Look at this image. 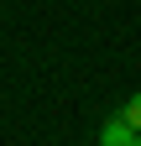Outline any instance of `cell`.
Here are the masks:
<instances>
[{
	"label": "cell",
	"instance_id": "3957f363",
	"mask_svg": "<svg viewBox=\"0 0 141 146\" xmlns=\"http://www.w3.org/2000/svg\"><path fill=\"white\" fill-rule=\"evenodd\" d=\"M136 146H141V136H136Z\"/></svg>",
	"mask_w": 141,
	"mask_h": 146
},
{
	"label": "cell",
	"instance_id": "7a4b0ae2",
	"mask_svg": "<svg viewBox=\"0 0 141 146\" xmlns=\"http://www.w3.org/2000/svg\"><path fill=\"white\" fill-rule=\"evenodd\" d=\"M115 120H126L131 131H141V94H131L126 104H120V110H115Z\"/></svg>",
	"mask_w": 141,
	"mask_h": 146
},
{
	"label": "cell",
	"instance_id": "6da1fadb",
	"mask_svg": "<svg viewBox=\"0 0 141 146\" xmlns=\"http://www.w3.org/2000/svg\"><path fill=\"white\" fill-rule=\"evenodd\" d=\"M136 136H141V131H131L126 120L110 115V120H104V131H99V146H136Z\"/></svg>",
	"mask_w": 141,
	"mask_h": 146
}]
</instances>
